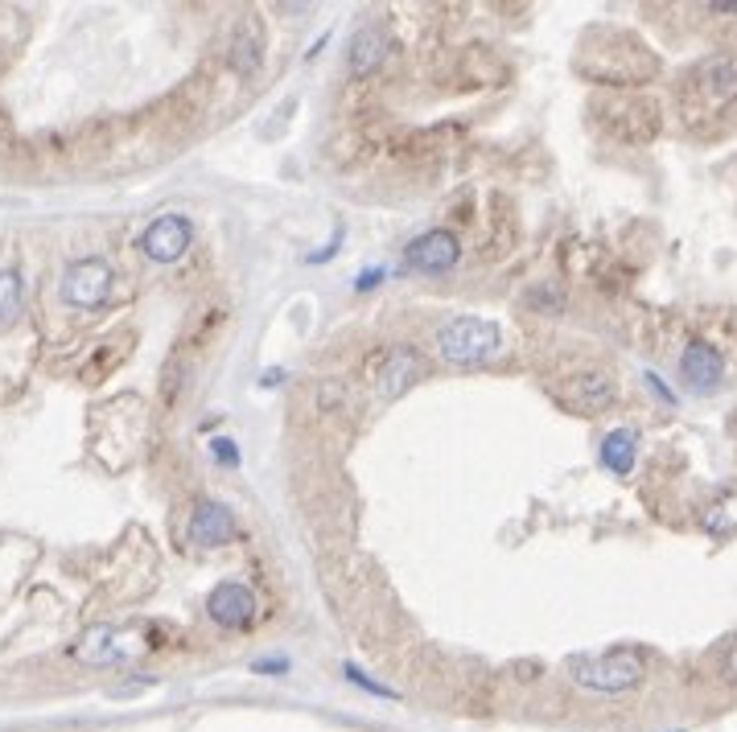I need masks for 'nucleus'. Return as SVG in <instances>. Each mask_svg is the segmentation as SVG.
Here are the masks:
<instances>
[{"mask_svg":"<svg viewBox=\"0 0 737 732\" xmlns=\"http://www.w3.org/2000/svg\"><path fill=\"white\" fill-rule=\"evenodd\" d=\"M343 670H346V679H350V684H355V687H362V691H371V696H379V700H395L392 687L376 684V679H371V675H362V670L355 667V663H346Z\"/></svg>","mask_w":737,"mask_h":732,"instance_id":"17","label":"nucleus"},{"mask_svg":"<svg viewBox=\"0 0 737 732\" xmlns=\"http://www.w3.org/2000/svg\"><path fill=\"white\" fill-rule=\"evenodd\" d=\"M421 374H424L421 350H412V346H395V350L383 354V362H379V371H376L379 395L395 400V395H404L412 383H421Z\"/></svg>","mask_w":737,"mask_h":732,"instance_id":"9","label":"nucleus"},{"mask_svg":"<svg viewBox=\"0 0 737 732\" xmlns=\"http://www.w3.org/2000/svg\"><path fill=\"white\" fill-rule=\"evenodd\" d=\"M21 301H25V284H21V276H17V272H0V329L21 313Z\"/></svg>","mask_w":737,"mask_h":732,"instance_id":"15","label":"nucleus"},{"mask_svg":"<svg viewBox=\"0 0 737 732\" xmlns=\"http://www.w3.org/2000/svg\"><path fill=\"white\" fill-rule=\"evenodd\" d=\"M635 457H639V437L630 428H614L610 437L601 440V466L618 473V478H627L635 469Z\"/></svg>","mask_w":737,"mask_h":732,"instance_id":"13","label":"nucleus"},{"mask_svg":"<svg viewBox=\"0 0 737 732\" xmlns=\"http://www.w3.org/2000/svg\"><path fill=\"white\" fill-rule=\"evenodd\" d=\"M556 400L577 416H594V412L614 404V383L606 374H573L556 387Z\"/></svg>","mask_w":737,"mask_h":732,"instance_id":"8","label":"nucleus"},{"mask_svg":"<svg viewBox=\"0 0 737 732\" xmlns=\"http://www.w3.org/2000/svg\"><path fill=\"white\" fill-rule=\"evenodd\" d=\"M260 383H264V387H277V383H281V371H268V374H260Z\"/></svg>","mask_w":737,"mask_h":732,"instance_id":"22","label":"nucleus"},{"mask_svg":"<svg viewBox=\"0 0 737 732\" xmlns=\"http://www.w3.org/2000/svg\"><path fill=\"white\" fill-rule=\"evenodd\" d=\"M457 260H462V243H457V234L445 231V227L416 234L409 248H404V267L424 272V276H441V272H449Z\"/></svg>","mask_w":737,"mask_h":732,"instance_id":"6","label":"nucleus"},{"mask_svg":"<svg viewBox=\"0 0 737 732\" xmlns=\"http://www.w3.org/2000/svg\"><path fill=\"white\" fill-rule=\"evenodd\" d=\"M379 281H383V267H367V272H359V284H355V288L367 293V288H376Z\"/></svg>","mask_w":737,"mask_h":732,"instance_id":"20","label":"nucleus"},{"mask_svg":"<svg viewBox=\"0 0 737 732\" xmlns=\"http://www.w3.org/2000/svg\"><path fill=\"white\" fill-rule=\"evenodd\" d=\"M565 670L568 679L585 687V691L618 696V691H630V687L643 684L647 663L639 651H606V655H568Z\"/></svg>","mask_w":737,"mask_h":732,"instance_id":"1","label":"nucleus"},{"mask_svg":"<svg viewBox=\"0 0 737 732\" xmlns=\"http://www.w3.org/2000/svg\"><path fill=\"white\" fill-rule=\"evenodd\" d=\"M392 54V37L383 25H362L355 37H350V70L355 75H371L379 70V63Z\"/></svg>","mask_w":737,"mask_h":732,"instance_id":"11","label":"nucleus"},{"mask_svg":"<svg viewBox=\"0 0 737 732\" xmlns=\"http://www.w3.org/2000/svg\"><path fill=\"white\" fill-rule=\"evenodd\" d=\"M144 651V638L132 634V630H116V625H91L83 630L75 646H71V658L83 663V667H120L128 658H137Z\"/></svg>","mask_w":737,"mask_h":732,"instance_id":"3","label":"nucleus"},{"mask_svg":"<svg viewBox=\"0 0 737 732\" xmlns=\"http://www.w3.org/2000/svg\"><path fill=\"white\" fill-rule=\"evenodd\" d=\"M189 535L198 547H223L236 539V514L227 511L223 502L206 499L194 506V523H189Z\"/></svg>","mask_w":737,"mask_h":732,"instance_id":"10","label":"nucleus"},{"mask_svg":"<svg viewBox=\"0 0 737 732\" xmlns=\"http://www.w3.org/2000/svg\"><path fill=\"white\" fill-rule=\"evenodd\" d=\"M502 350V329L487 317H449L437 329V354L449 367H483Z\"/></svg>","mask_w":737,"mask_h":732,"instance_id":"2","label":"nucleus"},{"mask_svg":"<svg viewBox=\"0 0 737 732\" xmlns=\"http://www.w3.org/2000/svg\"><path fill=\"white\" fill-rule=\"evenodd\" d=\"M206 613H210V622L223 625V630H248L256 618H260V601H256V592L243 584V580H223L210 589L206 597Z\"/></svg>","mask_w":737,"mask_h":732,"instance_id":"5","label":"nucleus"},{"mask_svg":"<svg viewBox=\"0 0 737 732\" xmlns=\"http://www.w3.org/2000/svg\"><path fill=\"white\" fill-rule=\"evenodd\" d=\"M647 383H651V387L659 391V395H663V400H668V404H675V395L668 387H663V379H655V374H647Z\"/></svg>","mask_w":737,"mask_h":732,"instance_id":"21","label":"nucleus"},{"mask_svg":"<svg viewBox=\"0 0 737 732\" xmlns=\"http://www.w3.org/2000/svg\"><path fill=\"white\" fill-rule=\"evenodd\" d=\"M251 670L256 675H289V658H256Z\"/></svg>","mask_w":737,"mask_h":732,"instance_id":"19","label":"nucleus"},{"mask_svg":"<svg viewBox=\"0 0 737 732\" xmlns=\"http://www.w3.org/2000/svg\"><path fill=\"white\" fill-rule=\"evenodd\" d=\"M210 452H215V461H219V466H231V469L239 466V445L236 440H227V437L210 440Z\"/></svg>","mask_w":737,"mask_h":732,"instance_id":"18","label":"nucleus"},{"mask_svg":"<svg viewBox=\"0 0 737 732\" xmlns=\"http://www.w3.org/2000/svg\"><path fill=\"white\" fill-rule=\"evenodd\" d=\"M701 523H705L708 535H729V531H737V494L725 502H713Z\"/></svg>","mask_w":737,"mask_h":732,"instance_id":"16","label":"nucleus"},{"mask_svg":"<svg viewBox=\"0 0 737 732\" xmlns=\"http://www.w3.org/2000/svg\"><path fill=\"white\" fill-rule=\"evenodd\" d=\"M189 243H194V222L186 215H161L141 234V251L153 264H177L189 251Z\"/></svg>","mask_w":737,"mask_h":732,"instance_id":"7","label":"nucleus"},{"mask_svg":"<svg viewBox=\"0 0 737 732\" xmlns=\"http://www.w3.org/2000/svg\"><path fill=\"white\" fill-rule=\"evenodd\" d=\"M680 371H684V379L696 383L701 391H713L717 383H722L725 359L708 342H692L689 350H684V359H680Z\"/></svg>","mask_w":737,"mask_h":732,"instance_id":"12","label":"nucleus"},{"mask_svg":"<svg viewBox=\"0 0 737 732\" xmlns=\"http://www.w3.org/2000/svg\"><path fill=\"white\" fill-rule=\"evenodd\" d=\"M264 58V46H260V37H256V25H239V33L231 37V63L239 66V75H256V66Z\"/></svg>","mask_w":737,"mask_h":732,"instance_id":"14","label":"nucleus"},{"mask_svg":"<svg viewBox=\"0 0 737 732\" xmlns=\"http://www.w3.org/2000/svg\"><path fill=\"white\" fill-rule=\"evenodd\" d=\"M111 296V264L99 255L75 260L63 272V301L71 309H99Z\"/></svg>","mask_w":737,"mask_h":732,"instance_id":"4","label":"nucleus"}]
</instances>
